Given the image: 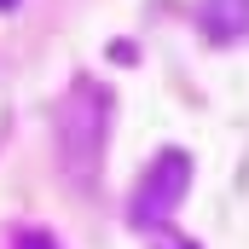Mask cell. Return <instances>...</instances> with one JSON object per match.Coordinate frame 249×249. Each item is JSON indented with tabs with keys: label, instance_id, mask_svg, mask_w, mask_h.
Returning <instances> with one entry per match:
<instances>
[{
	"label": "cell",
	"instance_id": "cell-1",
	"mask_svg": "<svg viewBox=\"0 0 249 249\" xmlns=\"http://www.w3.org/2000/svg\"><path fill=\"white\" fill-rule=\"evenodd\" d=\"M186 180H191V162L180 151H162V157L151 162L139 197H133V226H162V220L174 214V203L186 197Z\"/></svg>",
	"mask_w": 249,
	"mask_h": 249
},
{
	"label": "cell",
	"instance_id": "cell-2",
	"mask_svg": "<svg viewBox=\"0 0 249 249\" xmlns=\"http://www.w3.org/2000/svg\"><path fill=\"white\" fill-rule=\"evenodd\" d=\"M18 249H58V244H53L47 232H23V238H18Z\"/></svg>",
	"mask_w": 249,
	"mask_h": 249
},
{
	"label": "cell",
	"instance_id": "cell-3",
	"mask_svg": "<svg viewBox=\"0 0 249 249\" xmlns=\"http://www.w3.org/2000/svg\"><path fill=\"white\" fill-rule=\"evenodd\" d=\"M6 6H18V0H0V12H6Z\"/></svg>",
	"mask_w": 249,
	"mask_h": 249
},
{
	"label": "cell",
	"instance_id": "cell-4",
	"mask_svg": "<svg viewBox=\"0 0 249 249\" xmlns=\"http://www.w3.org/2000/svg\"><path fill=\"white\" fill-rule=\"evenodd\" d=\"M180 249H191V244H180Z\"/></svg>",
	"mask_w": 249,
	"mask_h": 249
}]
</instances>
